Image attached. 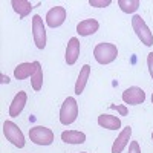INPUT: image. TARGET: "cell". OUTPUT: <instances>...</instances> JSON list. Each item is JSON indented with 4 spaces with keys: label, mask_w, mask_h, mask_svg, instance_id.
I'll use <instances>...</instances> for the list:
<instances>
[{
    "label": "cell",
    "mask_w": 153,
    "mask_h": 153,
    "mask_svg": "<svg viewBox=\"0 0 153 153\" xmlns=\"http://www.w3.org/2000/svg\"><path fill=\"white\" fill-rule=\"evenodd\" d=\"M118 48L112 43H98L94 49V57L100 65H110L117 60Z\"/></svg>",
    "instance_id": "obj_1"
},
{
    "label": "cell",
    "mask_w": 153,
    "mask_h": 153,
    "mask_svg": "<svg viewBox=\"0 0 153 153\" xmlns=\"http://www.w3.org/2000/svg\"><path fill=\"white\" fill-rule=\"evenodd\" d=\"M76 117H78V104H76V100L74 97H68L60 109V123L63 126H69V124L75 123Z\"/></svg>",
    "instance_id": "obj_2"
},
{
    "label": "cell",
    "mask_w": 153,
    "mask_h": 153,
    "mask_svg": "<svg viewBox=\"0 0 153 153\" xmlns=\"http://www.w3.org/2000/svg\"><path fill=\"white\" fill-rule=\"evenodd\" d=\"M132 28H133L136 37L141 40V43H144L146 46L153 45V34L149 29L147 23L144 22V19L141 16H133L132 17Z\"/></svg>",
    "instance_id": "obj_3"
},
{
    "label": "cell",
    "mask_w": 153,
    "mask_h": 153,
    "mask_svg": "<svg viewBox=\"0 0 153 153\" xmlns=\"http://www.w3.org/2000/svg\"><path fill=\"white\" fill-rule=\"evenodd\" d=\"M3 135L8 141L16 146L19 149H23L25 147V135L23 132L19 129V126L12 121H5L3 123Z\"/></svg>",
    "instance_id": "obj_4"
},
{
    "label": "cell",
    "mask_w": 153,
    "mask_h": 153,
    "mask_svg": "<svg viewBox=\"0 0 153 153\" xmlns=\"http://www.w3.org/2000/svg\"><path fill=\"white\" fill-rule=\"evenodd\" d=\"M29 138L37 146H51L54 143V132L43 126H35L29 129Z\"/></svg>",
    "instance_id": "obj_5"
},
{
    "label": "cell",
    "mask_w": 153,
    "mask_h": 153,
    "mask_svg": "<svg viewBox=\"0 0 153 153\" xmlns=\"http://www.w3.org/2000/svg\"><path fill=\"white\" fill-rule=\"evenodd\" d=\"M32 37H34V43L38 49L46 48V28H45L43 19L37 14L32 17Z\"/></svg>",
    "instance_id": "obj_6"
},
{
    "label": "cell",
    "mask_w": 153,
    "mask_h": 153,
    "mask_svg": "<svg viewBox=\"0 0 153 153\" xmlns=\"http://www.w3.org/2000/svg\"><path fill=\"white\" fill-rule=\"evenodd\" d=\"M123 101L126 104H129V106L143 104L146 101V92L143 91L141 87H138V86L127 87L126 91L123 92Z\"/></svg>",
    "instance_id": "obj_7"
},
{
    "label": "cell",
    "mask_w": 153,
    "mask_h": 153,
    "mask_svg": "<svg viewBox=\"0 0 153 153\" xmlns=\"http://www.w3.org/2000/svg\"><path fill=\"white\" fill-rule=\"evenodd\" d=\"M66 20V9L63 6H54L46 14V25L49 28H58Z\"/></svg>",
    "instance_id": "obj_8"
},
{
    "label": "cell",
    "mask_w": 153,
    "mask_h": 153,
    "mask_svg": "<svg viewBox=\"0 0 153 153\" xmlns=\"http://www.w3.org/2000/svg\"><path fill=\"white\" fill-rule=\"evenodd\" d=\"M26 101H28V95H26V92L20 91L19 94H16L14 100H12V101H11V104H9V117H12V118L19 117V115L23 112L25 106H26Z\"/></svg>",
    "instance_id": "obj_9"
},
{
    "label": "cell",
    "mask_w": 153,
    "mask_h": 153,
    "mask_svg": "<svg viewBox=\"0 0 153 153\" xmlns=\"http://www.w3.org/2000/svg\"><path fill=\"white\" fill-rule=\"evenodd\" d=\"M132 136V127L127 126L121 130V133L117 136V139L113 141V146H112V153H123V150L127 147L129 144V139Z\"/></svg>",
    "instance_id": "obj_10"
},
{
    "label": "cell",
    "mask_w": 153,
    "mask_h": 153,
    "mask_svg": "<svg viewBox=\"0 0 153 153\" xmlns=\"http://www.w3.org/2000/svg\"><path fill=\"white\" fill-rule=\"evenodd\" d=\"M78 57H80V40L76 37H72L66 46V55H65L66 63L69 66H72L76 63Z\"/></svg>",
    "instance_id": "obj_11"
},
{
    "label": "cell",
    "mask_w": 153,
    "mask_h": 153,
    "mask_svg": "<svg viewBox=\"0 0 153 153\" xmlns=\"http://www.w3.org/2000/svg\"><path fill=\"white\" fill-rule=\"evenodd\" d=\"M37 65L38 61H32V63H20V65L14 69V76L17 80H26L29 76H32L37 71Z\"/></svg>",
    "instance_id": "obj_12"
},
{
    "label": "cell",
    "mask_w": 153,
    "mask_h": 153,
    "mask_svg": "<svg viewBox=\"0 0 153 153\" xmlns=\"http://www.w3.org/2000/svg\"><path fill=\"white\" fill-rule=\"evenodd\" d=\"M98 29H100V23L95 19H87V20H83V22H80L78 25H76V32H78L80 35H83V37L92 35Z\"/></svg>",
    "instance_id": "obj_13"
},
{
    "label": "cell",
    "mask_w": 153,
    "mask_h": 153,
    "mask_svg": "<svg viewBox=\"0 0 153 153\" xmlns=\"http://www.w3.org/2000/svg\"><path fill=\"white\" fill-rule=\"evenodd\" d=\"M61 141L66 144H83L86 143V133L80 130H65L61 133Z\"/></svg>",
    "instance_id": "obj_14"
},
{
    "label": "cell",
    "mask_w": 153,
    "mask_h": 153,
    "mask_svg": "<svg viewBox=\"0 0 153 153\" xmlns=\"http://www.w3.org/2000/svg\"><path fill=\"white\" fill-rule=\"evenodd\" d=\"M98 124L101 127H104L107 130H118L121 127V120L118 117H113V115H100L98 117Z\"/></svg>",
    "instance_id": "obj_15"
},
{
    "label": "cell",
    "mask_w": 153,
    "mask_h": 153,
    "mask_svg": "<svg viewBox=\"0 0 153 153\" xmlns=\"http://www.w3.org/2000/svg\"><path fill=\"white\" fill-rule=\"evenodd\" d=\"M11 6H12V9H14L17 14H19L20 19H25L26 16H29L31 11L35 8V6H32L31 2H28V0H12Z\"/></svg>",
    "instance_id": "obj_16"
},
{
    "label": "cell",
    "mask_w": 153,
    "mask_h": 153,
    "mask_svg": "<svg viewBox=\"0 0 153 153\" xmlns=\"http://www.w3.org/2000/svg\"><path fill=\"white\" fill-rule=\"evenodd\" d=\"M91 76V66L89 65H84L80 71V75L76 78V83H75V94L76 95H81L84 92V87L87 84V80Z\"/></svg>",
    "instance_id": "obj_17"
},
{
    "label": "cell",
    "mask_w": 153,
    "mask_h": 153,
    "mask_svg": "<svg viewBox=\"0 0 153 153\" xmlns=\"http://www.w3.org/2000/svg\"><path fill=\"white\" fill-rule=\"evenodd\" d=\"M141 2L139 0H118V6L121 8L123 12L126 14H133V12L139 8Z\"/></svg>",
    "instance_id": "obj_18"
},
{
    "label": "cell",
    "mask_w": 153,
    "mask_h": 153,
    "mask_svg": "<svg viewBox=\"0 0 153 153\" xmlns=\"http://www.w3.org/2000/svg\"><path fill=\"white\" fill-rule=\"evenodd\" d=\"M31 84H32V89L35 92H38L42 89V86H43V69H42L40 61H38V65H37L35 74L31 76Z\"/></svg>",
    "instance_id": "obj_19"
},
{
    "label": "cell",
    "mask_w": 153,
    "mask_h": 153,
    "mask_svg": "<svg viewBox=\"0 0 153 153\" xmlns=\"http://www.w3.org/2000/svg\"><path fill=\"white\" fill-rule=\"evenodd\" d=\"M112 3V0H89V5L95 8H106Z\"/></svg>",
    "instance_id": "obj_20"
},
{
    "label": "cell",
    "mask_w": 153,
    "mask_h": 153,
    "mask_svg": "<svg viewBox=\"0 0 153 153\" xmlns=\"http://www.w3.org/2000/svg\"><path fill=\"white\" fill-rule=\"evenodd\" d=\"M129 153H141V147H139L138 141H132L129 146Z\"/></svg>",
    "instance_id": "obj_21"
},
{
    "label": "cell",
    "mask_w": 153,
    "mask_h": 153,
    "mask_svg": "<svg viewBox=\"0 0 153 153\" xmlns=\"http://www.w3.org/2000/svg\"><path fill=\"white\" fill-rule=\"evenodd\" d=\"M147 66H149V72H150V76L153 80V52H150L147 55Z\"/></svg>",
    "instance_id": "obj_22"
},
{
    "label": "cell",
    "mask_w": 153,
    "mask_h": 153,
    "mask_svg": "<svg viewBox=\"0 0 153 153\" xmlns=\"http://www.w3.org/2000/svg\"><path fill=\"white\" fill-rule=\"evenodd\" d=\"M110 109H115V110H118L121 115H123V117H126V115H127V107H124V106H117V104H110L109 106Z\"/></svg>",
    "instance_id": "obj_23"
},
{
    "label": "cell",
    "mask_w": 153,
    "mask_h": 153,
    "mask_svg": "<svg viewBox=\"0 0 153 153\" xmlns=\"http://www.w3.org/2000/svg\"><path fill=\"white\" fill-rule=\"evenodd\" d=\"M2 83H9V78H8V76H5V75H2Z\"/></svg>",
    "instance_id": "obj_24"
},
{
    "label": "cell",
    "mask_w": 153,
    "mask_h": 153,
    "mask_svg": "<svg viewBox=\"0 0 153 153\" xmlns=\"http://www.w3.org/2000/svg\"><path fill=\"white\" fill-rule=\"evenodd\" d=\"M152 104H153V94H152Z\"/></svg>",
    "instance_id": "obj_25"
},
{
    "label": "cell",
    "mask_w": 153,
    "mask_h": 153,
    "mask_svg": "<svg viewBox=\"0 0 153 153\" xmlns=\"http://www.w3.org/2000/svg\"><path fill=\"white\" fill-rule=\"evenodd\" d=\"M152 139H153V132H152Z\"/></svg>",
    "instance_id": "obj_26"
},
{
    "label": "cell",
    "mask_w": 153,
    "mask_h": 153,
    "mask_svg": "<svg viewBox=\"0 0 153 153\" xmlns=\"http://www.w3.org/2000/svg\"><path fill=\"white\" fill-rule=\"evenodd\" d=\"M80 153H86V152H80Z\"/></svg>",
    "instance_id": "obj_27"
}]
</instances>
